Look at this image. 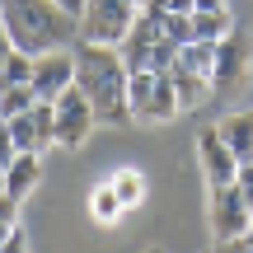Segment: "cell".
I'll return each instance as SVG.
<instances>
[{"label":"cell","mask_w":253,"mask_h":253,"mask_svg":"<svg viewBox=\"0 0 253 253\" xmlns=\"http://www.w3.org/2000/svg\"><path fill=\"white\" fill-rule=\"evenodd\" d=\"M75 84L84 89V99L94 103L99 122L126 126L136 118L131 113V71H126L118 47H99V42H80L75 47Z\"/></svg>","instance_id":"1"},{"label":"cell","mask_w":253,"mask_h":253,"mask_svg":"<svg viewBox=\"0 0 253 253\" xmlns=\"http://www.w3.org/2000/svg\"><path fill=\"white\" fill-rule=\"evenodd\" d=\"M75 33H80V19L66 14L56 0H5V38L9 47H19L28 56L56 52Z\"/></svg>","instance_id":"2"},{"label":"cell","mask_w":253,"mask_h":253,"mask_svg":"<svg viewBox=\"0 0 253 253\" xmlns=\"http://www.w3.org/2000/svg\"><path fill=\"white\" fill-rule=\"evenodd\" d=\"M118 52L126 71H169L178 61V42L164 33V14H150V9H141V19L131 24V33L122 38Z\"/></svg>","instance_id":"3"},{"label":"cell","mask_w":253,"mask_h":253,"mask_svg":"<svg viewBox=\"0 0 253 253\" xmlns=\"http://www.w3.org/2000/svg\"><path fill=\"white\" fill-rule=\"evenodd\" d=\"M136 19H141V0H89L80 19V38L99 47H122Z\"/></svg>","instance_id":"4"},{"label":"cell","mask_w":253,"mask_h":253,"mask_svg":"<svg viewBox=\"0 0 253 253\" xmlns=\"http://www.w3.org/2000/svg\"><path fill=\"white\" fill-rule=\"evenodd\" d=\"M131 113L141 122H169L183 113L169 71H131Z\"/></svg>","instance_id":"5"},{"label":"cell","mask_w":253,"mask_h":253,"mask_svg":"<svg viewBox=\"0 0 253 253\" xmlns=\"http://www.w3.org/2000/svg\"><path fill=\"white\" fill-rule=\"evenodd\" d=\"M249 61H253V42L249 33H230L216 42V66H211V94H235L249 84Z\"/></svg>","instance_id":"6"},{"label":"cell","mask_w":253,"mask_h":253,"mask_svg":"<svg viewBox=\"0 0 253 253\" xmlns=\"http://www.w3.org/2000/svg\"><path fill=\"white\" fill-rule=\"evenodd\" d=\"M94 126H99V113H94V103L84 99L80 84L66 89L61 99H56V145L75 150V145H84L94 136Z\"/></svg>","instance_id":"7"},{"label":"cell","mask_w":253,"mask_h":253,"mask_svg":"<svg viewBox=\"0 0 253 253\" xmlns=\"http://www.w3.org/2000/svg\"><path fill=\"white\" fill-rule=\"evenodd\" d=\"M253 225V211L244 202V192H239V183H230V188H211V235L220 239H244V230Z\"/></svg>","instance_id":"8"},{"label":"cell","mask_w":253,"mask_h":253,"mask_svg":"<svg viewBox=\"0 0 253 253\" xmlns=\"http://www.w3.org/2000/svg\"><path fill=\"white\" fill-rule=\"evenodd\" d=\"M197 160H202V173H207V188H230V183H239V169H244V164L235 160V150L225 145V136H220L216 126H207V131L197 136Z\"/></svg>","instance_id":"9"},{"label":"cell","mask_w":253,"mask_h":253,"mask_svg":"<svg viewBox=\"0 0 253 253\" xmlns=\"http://www.w3.org/2000/svg\"><path fill=\"white\" fill-rule=\"evenodd\" d=\"M33 89L38 99L56 103L66 89H75V52H66V47H56V52H42L33 66Z\"/></svg>","instance_id":"10"},{"label":"cell","mask_w":253,"mask_h":253,"mask_svg":"<svg viewBox=\"0 0 253 253\" xmlns=\"http://www.w3.org/2000/svg\"><path fill=\"white\" fill-rule=\"evenodd\" d=\"M216 131L225 136V145L235 150L239 164H253V113H230Z\"/></svg>","instance_id":"11"},{"label":"cell","mask_w":253,"mask_h":253,"mask_svg":"<svg viewBox=\"0 0 253 253\" xmlns=\"http://www.w3.org/2000/svg\"><path fill=\"white\" fill-rule=\"evenodd\" d=\"M169 80H173V89H178V108H183V113H188V108H197V103L211 94V80H207V75H192V71H183L178 61L169 66Z\"/></svg>","instance_id":"12"},{"label":"cell","mask_w":253,"mask_h":253,"mask_svg":"<svg viewBox=\"0 0 253 253\" xmlns=\"http://www.w3.org/2000/svg\"><path fill=\"white\" fill-rule=\"evenodd\" d=\"M33 183H38V155L28 150V155H19V160H14V164H9V169H5V183H0V188H5V197L24 202Z\"/></svg>","instance_id":"13"},{"label":"cell","mask_w":253,"mask_h":253,"mask_svg":"<svg viewBox=\"0 0 253 253\" xmlns=\"http://www.w3.org/2000/svg\"><path fill=\"white\" fill-rule=\"evenodd\" d=\"M192 28H197V38H207V42H220V38L235 33V19H230V9H197V14H192Z\"/></svg>","instance_id":"14"},{"label":"cell","mask_w":253,"mask_h":253,"mask_svg":"<svg viewBox=\"0 0 253 253\" xmlns=\"http://www.w3.org/2000/svg\"><path fill=\"white\" fill-rule=\"evenodd\" d=\"M178 66L192 75H207L211 80V66H216V42H207V38H197V42L178 47Z\"/></svg>","instance_id":"15"},{"label":"cell","mask_w":253,"mask_h":253,"mask_svg":"<svg viewBox=\"0 0 253 253\" xmlns=\"http://www.w3.org/2000/svg\"><path fill=\"white\" fill-rule=\"evenodd\" d=\"M89 211H94V220H99V225H118V216H122V197H118V188H113V183H99V188H94V197H89Z\"/></svg>","instance_id":"16"},{"label":"cell","mask_w":253,"mask_h":253,"mask_svg":"<svg viewBox=\"0 0 253 253\" xmlns=\"http://www.w3.org/2000/svg\"><path fill=\"white\" fill-rule=\"evenodd\" d=\"M5 136H9V145H14L19 155H42L38 150V122H33V113H24V118H5Z\"/></svg>","instance_id":"17"},{"label":"cell","mask_w":253,"mask_h":253,"mask_svg":"<svg viewBox=\"0 0 253 253\" xmlns=\"http://www.w3.org/2000/svg\"><path fill=\"white\" fill-rule=\"evenodd\" d=\"M38 108V89L33 84H5V99H0V118H24Z\"/></svg>","instance_id":"18"},{"label":"cell","mask_w":253,"mask_h":253,"mask_svg":"<svg viewBox=\"0 0 253 253\" xmlns=\"http://www.w3.org/2000/svg\"><path fill=\"white\" fill-rule=\"evenodd\" d=\"M108 183L118 188V197H122V207H126V211H131V207H141V202H145V178H141L136 169H118V173H113Z\"/></svg>","instance_id":"19"},{"label":"cell","mask_w":253,"mask_h":253,"mask_svg":"<svg viewBox=\"0 0 253 253\" xmlns=\"http://www.w3.org/2000/svg\"><path fill=\"white\" fill-rule=\"evenodd\" d=\"M33 66H38V56L9 47L5 52V84H33Z\"/></svg>","instance_id":"20"},{"label":"cell","mask_w":253,"mask_h":253,"mask_svg":"<svg viewBox=\"0 0 253 253\" xmlns=\"http://www.w3.org/2000/svg\"><path fill=\"white\" fill-rule=\"evenodd\" d=\"M33 122H38V150L56 145V103L38 99V108H33Z\"/></svg>","instance_id":"21"},{"label":"cell","mask_w":253,"mask_h":253,"mask_svg":"<svg viewBox=\"0 0 253 253\" xmlns=\"http://www.w3.org/2000/svg\"><path fill=\"white\" fill-rule=\"evenodd\" d=\"M164 33L173 38L178 47L197 42V28H192V14H164Z\"/></svg>","instance_id":"22"},{"label":"cell","mask_w":253,"mask_h":253,"mask_svg":"<svg viewBox=\"0 0 253 253\" xmlns=\"http://www.w3.org/2000/svg\"><path fill=\"white\" fill-rule=\"evenodd\" d=\"M0 253H28V235H24V225L5 230V239H0Z\"/></svg>","instance_id":"23"},{"label":"cell","mask_w":253,"mask_h":253,"mask_svg":"<svg viewBox=\"0 0 253 253\" xmlns=\"http://www.w3.org/2000/svg\"><path fill=\"white\" fill-rule=\"evenodd\" d=\"M0 225H5V230H14V225H19V202H14V197H5V192H0Z\"/></svg>","instance_id":"24"},{"label":"cell","mask_w":253,"mask_h":253,"mask_svg":"<svg viewBox=\"0 0 253 253\" xmlns=\"http://www.w3.org/2000/svg\"><path fill=\"white\" fill-rule=\"evenodd\" d=\"M239 192H244V202H249V211H253V164L239 169Z\"/></svg>","instance_id":"25"},{"label":"cell","mask_w":253,"mask_h":253,"mask_svg":"<svg viewBox=\"0 0 253 253\" xmlns=\"http://www.w3.org/2000/svg\"><path fill=\"white\" fill-rule=\"evenodd\" d=\"M164 14H197V0H164Z\"/></svg>","instance_id":"26"},{"label":"cell","mask_w":253,"mask_h":253,"mask_svg":"<svg viewBox=\"0 0 253 253\" xmlns=\"http://www.w3.org/2000/svg\"><path fill=\"white\" fill-rule=\"evenodd\" d=\"M211 253H249V244H244V239H220Z\"/></svg>","instance_id":"27"},{"label":"cell","mask_w":253,"mask_h":253,"mask_svg":"<svg viewBox=\"0 0 253 253\" xmlns=\"http://www.w3.org/2000/svg\"><path fill=\"white\" fill-rule=\"evenodd\" d=\"M56 5H61L66 14H75V19H84V5H89V0H56Z\"/></svg>","instance_id":"28"},{"label":"cell","mask_w":253,"mask_h":253,"mask_svg":"<svg viewBox=\"0 0 253 253\" xmlns=\"http://www.w3.org/2000/svg\"><path fill=\"white\" fill-rule=\"evenodd\" d=\"M141 9H150V14H164V0H141Z\"/></svg>","instance_id":"29"},{"label":"cell","mask_w":253,"mask_h":253,"mask_svg":"<svg viewBox=\"0 0 253 253\" xmlns=\"http://www.w3.org/2000/svg\"><path fill=\"white\" fill-rule=\"evenodd\" d=\"M197 9H225V0H197Z\"/></svg>","instance_id":"30"},{"label":"cell","mask_w":253,"mask_h":253,"mask_svg":"<svg viewBox=\"0 0 253 253\" xmlns=\"http://www.w3.org/2000/svg\"><path fill=\"white\" fill-rule=\"evenodd\" d=\"M244 244H249V253H253V225H249V230H244Z\"/></svg>","instance_id":"31"},{"label":"cell","mask_w":253,"mask_h":253,"mask_svg":"<svg viewBox=\"0 0 253 253\" xmlns=\"http://www.w3.org/2000/svg\"><path fill=\"white\" fill-rule=\"evenodd\" d=\"M145 253H164V249H145Z\"/></svg>","instance_id":"32"}]
</instances>
